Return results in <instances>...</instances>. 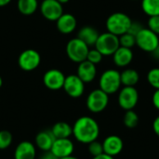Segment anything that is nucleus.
Segmentation results:
<instances>
[{"instance_id":"1","label":"nucleus","mask_w":159,"mask_h":159,"mask_svg":"<svg viewBox=\"0 0 159 159\" xmlns=\"http://www.w3.org/2000/svg\"><path fill=\"white\" fill-rule=\"evenodd\" d=\"M73 135L77 142L89 144L98 139L100 135L99 124L90 116H81L75 120L73 126Z\"/></svg>"},{"instance_id":"2","label":"nucleus","mask_w":159,"mask_h":159,"mask_svg":"<svg viewBox=\"0 0 159 159\" xmlns=\"http://www.w3.org/2000/svg\"><path fill=\"white\" fill-rule=\"evenodd\" d=\"M132 20L129 15L123 12H115L111 14L106 20L107 32L117 36L128 33Z\"/></svg>"},{"instance_id":"3","label":"nucleus","mask_w":159,"mask_h":159,"mask_svg":"<svg viewBox=\"0 0 159 159\" xmlns=\"http://www.w3.org/2000/svg\"><path fill=\"white\" fill-rule=\"evenodd\" d=\"M100 89L108 95L117 92L121 87L120 73L115 69H109L104 71L99 80Z\"/></svg>"},{"instance_id":"4","label":"nucleus","mask_w":159,"mask_h":159,"mask_svg":"<svg viewBox=\"0 0 159 159\" xmlns=\"http://www.w3.org/2000/svg\"><path fill=\"white\" fill-rule=\"evenodd\" d=\"M119 47V37L109 32L101 34L95 44V48L102 56H112Z\"/></svg>"},{"instance_id":"5","label":"nucleus","mask_w":159,"mask_h":159,"mask_svg":"<svg viewBox=\"0 0 159 159\" xmlns=\"http://www.w3.org/2000/svg\"><path fill=\"white\" fill-rule=\"evenodd\" d=\"M89 50V47L77 37L71 39L66 46V54L68 58L76 63H80L87 60Z\"/></svg>"},{"instance_id":"6","label":"nucleus","mask_w":159,"mask_h":159,"mask_svg":"<svg viewBox=\"0 0 159 159\" xmlns=\"http://www.w3.org/2000/svg\"><path fill=\"white\" fill-rule=\"evenodd\" d=\"M109 103V95L101 89L92 90L86 101L87 108L94 114H98L106 109Z\"/></svg>"},{"instance_id":"7","label":"nucleus","mask_w":159,"mask_h":159,"mask_svg":"<svg viewBox=\"0 0 159 159\" xmlns=\"http://www.w3.org/2000/svg\"><path fill=\"white\" fill-rule=\"evenodd\" d=\"M159 44V37L149 28L142 29L136 35V45L145 52H152Z\"/></svg>"},{"instance_id":"8","label":"nucleus","mask_w":159,"mask_h":159,"mask_svg":"<svg viewBox=\"0 0 159 159\" xmlns=\"http://www.w3.org/2000/svg\"><path fill=\"white\" fill-rule=\"evenodd\" d=\"M41 62V56L35 49H26L23 50L18 59L19 67L26 72H31L35 70Z\"/></svg>"},{"instance_id":"9","label":"nucleus","mask_w":159,"mask_h":159,"mask_svg":"<svg viewBox=\"0 0 159 159\" xmlns=\"http://www.w3.org/2000/svg\"><path fill=\"white\" fill-rule=\"evenodd\" d=\"M139 102V92L135 87H124L118 94V104L125 111L133 110Z\"/></svg>"},{"instance_id":"10","label":"nucleus","mask_w":159,"mask_h":159,"mask_svg":"<svg viewBox=\"0 0 159 159\" xmlns=\"http://www.w3.org/2000/svg\"><path fill=\"white\" fill-rule=\"evenodd\" d=\"M40 12L45 19L56 21L63 14L62 4L57 0H43L40 5Z\"/></svg>"},{"instance_id":"11","label":"nucleus","mask_w":159,"mask_h":159,"mask_svg":"<svg viewBox=\"0 0 159 159\" xmlns=\"http://www.w3.org/2000/svg\"><path fill=\"white\" fill-rule=\"evenodd\" d=\"M62 89L72 98H79L85 91V83L77 76V75H69L65 76Z\"/></svg>"},{"instance_id":"12","label":"nucleus","mask_w":159,"mask_h":159,"mask_svg":"<svg viewBox=\"0 0 159 159\" xmlns=\"http://www.w3.org/2000/svg\"><path fill=\"white\" fill-rule=\"evenodd\" d=\"M65 80L64 74L58 69H50L43 75L44 85L51 90H59L62 89Z\"/></svg>"},{"instance_id":"13","label":"nucleus","mask_w":159,"mask_h":159,"mask_svg":"<svg viewBox=\"0 0 159 159\" xmlns=\"http://www.w3.org/2000/svg\"><path fill=\"white\" fill-rule=\"evenodd\" d=\"M74 151H75L74 143L69 138L55 139L50 149V152L58 159L73 156Z\"/></svg>"},{"instance_id":"14","label":"nucleus","mask_w":159,"mask_h":159,"mask_svg":"<svg viewBox=\"0 0 159 159\" xmlns=\"http://www.w3.org/2000/svg\"><path fill=\"white\" fill-rule=\"evenodd\" d=\"M102 147L104 154L114 157L122 152L124 148V143L119 136L110 135L106 137L102 142Z\"/></svg>"},{"instance_id":"15","label":"nucleus","mask_w":159,"mask_h":159,"mask_svg":"<svg viewBox=\"0 0 159 159\" xmlns=\"http://www.w3.org/2000/svg\"><path fill=\"white\" fill-rule=\"evenodd\" d=\"M76 75L85 84L90 83L95 79L96 75H97L96 65L86 60V61L78 63Z\"/></svg>"},{"instance_id":"16","label":"nucleus","mask_w":159,"mask_h":159,"mask_svg":"<svg viewBox=\"0 0 159 159\" xmlns=\"http://www.w3.org/2000/svg\"><path fill=\"white\" fill-rule=\"evenodd\" d=\"M36 146L28 141L20 142L15 148L14 159H35Z\"/></svg>"},{"instance_id":"17","label":"nucleus","mask_w":159,"mask_h":159,"mask_svg":"<svg viewBox=\"0 0 159 159\" xmlns=\"http://www.w3.org/2000/svg\"><path fill=\"white\" fill-rule=\"evenodd\" d=\"M76 19L74 15L70 13H63L57 20L56 26L60 33L64 34H69L73 33L76 28Z\"/></svg>"},{"instance_id":"18","label":"nucleus","mask_w":159,"mask_h":159,"mask_svg":"<svg viewBox=\"0 0 159 159\" xmlns=\"http://www.w3.org/2000/svg\"><path fill=\"white\" fill-rule=\"evenodd\" d=\"M55 141V137L50 129L42 130L38 132L34 139V145L43 152L50 151L51 146Z\"/></svg>"},{"instance_id":"19","label":"nucleus","mask_w":159,"mask_h":159,"mask_svg":"<svg viewBox=\"0 0 159 159\" xmlns=\"http://www.w3.org/2000/svg\"><path fill=\"white\" fill-rule=\"evenodd\" d=\"M115 64L118 67H127L133 60V52L131 48L119 47L112 55Z\"/></svg>"},{"instance_id":"20","label":"nucleus","mask_w":159,"mask_h":159,"mask_svg":"<svg viewBox=\"0 0 159 159\" xmlns=\"http://www.w3.org/2000/svg\"><path fill=\"white\" fill-rule=\"evenodd\" d=\"M99 35H100L99 32L94 27L84 26L78 31L77 38L82 40L89 47H91V46H95Z\"/></svg>"},{"instance_id":"21","label":"nucleus","mask_w":159,"mask_h":159,"mask_svg":"<svg viewBox=\"0 0 159 159\" xmlns=\"http://www.w3.org/2000/svg\"><path fill=\"white\" fill-rule=\"evenodd\" d=\"M50 130L54 135L55 139L69 138L70 136L73 135V127L63 121L55 123Z\"/></svg>"},{"instance_id":"22","label":"nucleus","mask_w":159,"mask_h":159,"mask_svg":"<svg viewBox=\"0 0 159 159\" xmlns=\"http://www.w3.org/2000/svg\"><path fill=\"white\" fill-rule=\"evenodd\" d=\"M120 79L124 87H135L140 80V75L135 69L128 68L120 73Z\"/></svg>"},{"instance_id":"23","label":"nucleus","mask_w":159,"mask_h":159,"mask_svg":"<svg viewBox=\"0 0 159 159\" xmlns=\"http://www.w3.org/2000/svg\"><path fill=\"white\" fill-rule=\"evenodd\" d=\"M17 7L22 15L30 16L36 11L38 7V0H18Z\"/></svg>"},{"instance_id":"24","label":"nucleus","mask_w":159,"mask_h":159,"mask_svg":"<svg viewBox=\"0 0 159 159\" xmlns=\"http://www.w3.org/2000/svg\"><path fill=\"white\" fill-rule=\"evenodd\" d=\"M142 8L149 17L159 15V0H142Z\"/></svg>"},{"instance_id":"25","label":"nucleus","mask_w":159,"mask_h":159,"mask_svg":"<svg viewBox=\"0 0 159 159\" xmlns=\"http://www.w3.org/2000/svg\"><path fill=\"white\" fill-rule=\"evenodd\" d=\"M124 125L129 129H134L139 124V116L134 110H128L123 118Z\"/></svg>"},{"instance_id":"26","label":"nucleus","mask_w":159,"mask_h":159,"mask_svg":"<svg viewBox=\"0 0 159 159\" xmlns=\"http://www.w3.org/2000/svg\"><path fill=\"white\" fill-rule=\"evenodd\" d=\"M119 37V45L120 47L128 48H132L136 45V36L129 33L123 34L122 35L118 36Z\"/></svg>"},{"instance_id":"27","label":"nucleus","mask_w":159,"mask_h":159,"mask_svg":"<svg viewBox=\"0 0 159 159\" xmlns=\"http://www.w3.org/2000/svg\"><path fill=\"white\" fill-rule=\"evenodd\" d=\"M13 141L12 134L8 130H0V150L8 148Z\"/></svg>"},{"instance_id":"28","label":"nucleus","mask_w":159,"mask_h":159,"mask_svg":"<svg viewBox=\"0 0 159 159\" xmlns=\"http://www.w3.org/2000/svg\"><path fill=\"white\" fill-rule=\"evenodd\" d=\"M147 81L151 87L159 89V68H153L148 72Z\"/></svg>"},{"instance_id":"29","label":"nucleus","mask_w":159,"mask_h":159,"mask_svg":"<svg viewBox=\"0 0 159 159\" xmlns=\"http://www.w3.org/2000/svg\"><path fill=\"white\" fill-rule=\"evenodd\" d=\"M88 145H89V146H88L89 153L92 156V157L103 154L102 143H100V142H98V141L96 140V141H93V142L89 143Z\"/></svg>"},{"instance_id":"30","label":"nucleus","mask_w":159,"mask_h":159,"mask_svg":"<svg viewBox=\"0 0 159 159\" xmlns=\"http://www.w3.org/2000/svg\"><path fill=\"white\" fill-rule=\"evenodd\" d=\"M102 58H103L102 54L99 50H97L96 48H93V49L89 50V53L87 56V61H90L96 65L102 61Z\"/></svg>"},{"instance_id":"31","label":"nucleus","mask_w":159,"mask_h":159,"mask_svg":"<svg viewBox=\"0 0 159 159\" xmlns=\"http://www.w3.org/2000/svg\"><path fill=\"white\" fill-rule=\"evenodd\" d=\"M148 28L159 35V15L158 16H152L149 17L148 20Z\"/></svg>"},{"instance_id":"32","label":"nucleus","mask_w":159,"mask_h":159,"mask_svg":"<svg viewBox=\"0 0 159 159\" xmlns=\"http://www.w3.org/2000/svg\"><path fill=\"white\" fill-rule=\"evenodd\" d=\"M143 28H144V27L143 26V24H142L140 21L132 20V22H131V24H130V27H129V31H128V33H129V34H133L134 36H136V35L138 34V33H139L142 29H143Z\"/></svg>"},{"instance_id":"33","label":"nucleus","mask_w":159,"mask_h":159,"mask_svg":"<svg viewBox=\"0 0 159 159\" xmlns=\"http://www.w3.org/2000/svg\"><path fill=\"white\" fill-rule=\"evenodd\" d=\"M152 101H153V104L154 106L159 110V89H156V91L153 94L152 97Z\"/></svg>"},{"instance_id":"34","label":"nucleus","mask_w":159,"mask_h":159,"mask_svg":"<svg viewBox=\"0 0 159 159\" xmlns=\"http://www.w3.org/2000/svg\"><path fill=\"white\" fill-rule=\"evenodd\" d=\"M39 159H58L50 151L48 152H44L43 155L39 157Z\"/></svg>"},{"instance_id":"35","label":"nucleus","mask_w":159,"mask_h":159,"mask_svg":"<svg viewBox=\"0 0 159 159\" xmlns=\"http://www.w3.org/2000/svg\"><path fill=\"white\" fill-rule=\"evenodd\" d=\"M153 130L155 131L157 136L159 137V116H157L153 122Z\"/></svg>"},{"instance_id":"36","label":"nucleus","mask_w":159,"mask_h":159,"mask_svg":"<svg viewBox=\"0 0 159 159\" xmlns=\"http://www.w3.org/2000/svg\"><path fill=\"white\" fill-rule=\"evenodd\" d=\"M151 54H152L154 59H156L157 61H159V44L158 46L151 52Z\"/></svg>"},{"instance_id":"37","label":"nucleus","mask_w":159,"mask_h":159,"mask_svg":"<svg viewBox=\"0 0 159 159\" xmlns=\"http://www.w3.org/2000/svg\"><path fill=\"white\" fill-rule=\"evenodd\" d=\"M91 159H114L113 157H110V156H108V155H106V154H102V155H100V156H97V157H93Z\"/></svg>"},{"instance_id":"38","label":"nucleus","mask_w":159,"mask_h":159,"mask_svg":"<svg viewBox=\"0 0 159 159\" xmlns=\"http://www.w3.org/2000/svg\"><path fill=\"white\" fill-rule=\"evenodd\" d=\"M11 2V0H0V7H5L7 4H9Z\"/></svg>"},{"instance_id":"39","label":"nucleus","mask_w":159,"mask_h":159,"mask_svg":"<svg viewBox=\"0 0 159 159\" xmlns=\"http://www.w3.org/2000/svg\"><path fill=\"white\" fill-rule=\"evenodd\" d=\"M60 159H78L75 157H73V156H70V157H63V158H60Z\"/></svg>"},{"instance_id":"40","label":"nucleus","mask_w":159,"mask_h":159,"mask_svg":"<svg viewBox=\"0 0 159 159\" xmlns=\"http://www.w3.org/2000/svg\"><path fill=\"white\" fill-rule=\"evenodd\" d=\"M58 2H60L61 4H65V3H68L69 0H57Z\"/></svg>"},{"instance_id":"41","label":"nucleus","mask_w":159,"mask_h":159,"mask_svg":"<svg viewBox=\"0 0 159 159\" xmlns=\"http://www.w3.org/2000/svg\"><path fill=\"white\" fill-rule=\"evenodd\" d=\"M2 85H3V79H2V77L0 76V89H1V87H2Z\"/></svg>"},{"instance_id":"42","label":"nucleus","mask_w":159,"mask_h":159,"mask_svg":"<svg viewBox=\"0 0 159 159\" xmlns=\"http://www.w3.org/2000/svg\"><path fill=\"white\" fill-rule=\"evenodd\" d=\"M133 1H136V0H133Z\"/></svg>"}]
</instances>
